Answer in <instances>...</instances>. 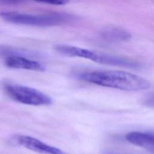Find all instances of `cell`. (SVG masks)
<instances>
[{"mask_svg": "<svg viewBox=\"0 0 154 154\" xmlns=\"http://www.w3.org/2000/svg\"><path fill=\"white\" fill-rule=\"evenodd\" d=\"M55 49L59 54L66 56L82 58L102 64L126 68H136L138 66L137 63L127 58L75 46L58 45L55 47Z\"/></svg>", "mask_w": 154, "mask_h": 154, "instance_id": "cell-2", "label": "cell"}, {"mask_svg": "<svg viewBox=\"0 0 154 154\" xmlns=\"http://www.w3.org/2000/svg\"><path fill=\"white\" fill-rule=\"evenodd\" d=\"M1 16L4 20L10 23L36 26L60 25L76 19L75 16L64 13L31 14L16 11H4L1 13Z\"/></svg>", "mask_w": 154, "mask_h": 154, "instance_id": "cell-3", "label": "cell"}, {"mask_svg": "<svg viewBox=\"0 0 154 154\" xmlns=\"http://www.w3.org/2000/svg\"><path fill=\"white\" fill-rule=\"evenodd\" d=\"M14 140L17 145L40 154H67L62 150L29 135H17Z\"/></svg>", "mask_w": 154, "mask_h": 154, "instance_id": "cell-5", "label": "cell"}, {"mask_svg": "<svg viewBox=\"0 0 154 154\" xmlns=\"http://www.w3.org/2000/svg\"><path fill=\"white\" fill-rule=\"evenodd\" d=\"M5 65L10 69L29 70L37 72H43L45 67L41 63L31 59L28 57L11 55L4 57Z\"/></svg>", "mask_w": 154, "mask_h": 154, "instance_id": "cell-6", "label": "cell"}, {"mask_svg": "<svg viewBox=\"0 0 154 154\" xmlns=\"http://www.w3.org/2000/svg\"><path fill=\"white\" fill-rule=\"evenodd\" d=\"M35 1L49 4L52 5H64L70 2V0H34Z\"/></svg>", "mask_w": 154, "mask_h": 154, "instance_id": "cell-9", "label": "cell"}, {"mask_svg": "<svg viewBox=\"0 0 154 154\" xmlns=\"http://www.w3.org/2000/svg\"><path fill=\"white\" fill-rule=\"evenodd\" d=\"M100 35L103 39L110 42L125 41L131 37L129 32L117 27L106 28L101 31Z\"/></svg>", "mask_w": 154, "mask_h": 154, "instance_id": "cell-8", "label": "cell"}, {"mask_svg": "<svg viewBox=\"0 0 154 154\" xmlns=\"http://www.w3.org/2000/svg\"><path fill=\"white\" fill-rule=\"evenodd\" d=\"M23 0H1L2 4H16L20 3Z\"/></svg>", "mask_w": 154, "mask_h": 154, "instance_id": "cell-10", "label": "cell"}, {"mask_svg": "<svg viewBox=\"0 0 154 154\" xmlns=\"http://www.w3.org/2000/svg\"><path fill=\"white\" fill-rule=\"evenodd\" d=\"M4 89L12 100L25 105L48 106L52 103V98L43 92L30 87L15 83H5Z\"/></svg>", "mask_w": 154, "mask_h": 154, "instance_id": "cell-4", "label": "cell"}, {"mask_svg": "<svg viewBox=\"0 0 154 154\" xmlns=\"http://www.w3.org/2000/svg\"><path fill=\"white\" fill-rule=\"evenodd\" d=\"M125 138L130 143L154 153V137L150 132H130L126 135Z\"/></svg>", "mask_w": 154, "mask_h": 154, "instance_id": "cell-7", "label": "cell"}, {"mask_svg": "<svg viewBox=\"0 0 154 154\" xmlns=\"http://www.w3.org/2000/svg\"><path fill=\"white\" fill-rule=\"evenodd\" d=\"M76 76L79 80L90 84L125 91H141L150 87V83L146 79L122 70L87 71Z\"/></svg>", "mask_w": 154, "mask_h": 154, "instance_id": "cell-1", "label": "cell"}, {"mask_svg": "<svg viewBox=\"0 0 154 154\" xmlns=\"http://www.w3.org/2000/svg\"><path fill=\"white\" fill-rule=\"evenodd\" d=\"M150 134L153 136V137H154V132H150Z\"/></svg>", "mask_w": 154, "mask_h": 154, "instance_id": "cell-11", "label": "cell"}]
</instances>
